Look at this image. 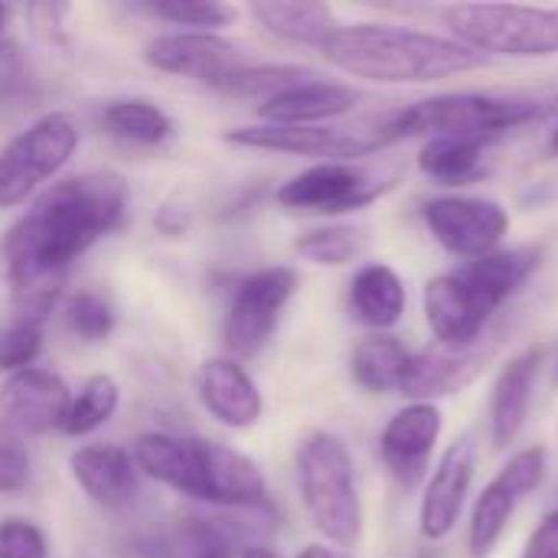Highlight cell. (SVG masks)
<instances>
[{
	"mask_svg": "<svg viewBox=\"0 0 558 558\" xmlns=\"http://www.w3.org/2000/svg\"><path fill=\"white\" fill-rule=\"evenodd\" d=\"M128 199L118 170H88L46 186L29 203L0 242L16 317L43 324L52 314L72 262L124 226Z\"/></svg>",
	"mask_w": 558,
	"mask_h": 558,
	"instance_id": "obj_1",
	"label": "cell"
},
{
	"mask_svg": "<svg viewBox=\"0 0 558 558\" xmlns=\"http://www.w3.org/2000/svg\"><path fill=\"white\" fill-rule=\"evenodd\" d=\"M320 52L340 72L383 85L445 82L487 62V56L451 36L392 23H340Z\"/></svg>",
	"mask_w": 558,
	"mask_h": 558,
	"instance_id": "obj_2",
	"label": "cell"
},
{
	"mask_svg": "<svg viewBox=\"0 0 558 558\" xmlns=\"http://www.w3.org/2000/svg\"><path fill=\"white\" fill-rule=\"evenodd\" d=\"M539 255L533 248H497L494 255L464 262L458 271L425 284V320L441 347H474L490 317L530 281Z\"/></svg>",
	"mask_w": 558,
	"mask_h": 558,
	"instance_id": "obj_3",
	"label": "cell"
},
{
	"mask_svg": "<svg viewBox=\"0 0 558 558\" xmlns=\"http://www.w3.org/2000/svg\"><path fill=\"white\" fill-rule=\"evenodd\" d=\"M543 114V105L533 98H497V95H435L399 108L373 124L383 147L405 141V137H441V134H464V137H487L497 141L533 118Z\"/></svg>",
	"mask_w": 558,
	"mask_h": 558,
	"instance_id": "obj_4",
	"label": "cell"
},
{
	"mask_svg": "<svg viewBox=\"0 0 558 558\" xmlns=\"http://www.w3.org/2000/svg\"><path fill=\"white\" fill-rule=\"evenodd\" d=\"M298 487L301 504L314 530L340 546L353 549L363 539V504L356 490V464L343 438L314 432L298 448Z\"/></svg>",
	"mask_w": 558,
	"mask_h": 558,
	"instance_id": "obj_5",
	"label": "cell"
},
{
	"mask_svg": "<svg viewBox=\"0 0 558 558\" xmlns=\"http://www.w3.org/2000/svg\"><path fill=\"white\" fill-rule=\"evenodd\" d=\"M451 39L481 56L546 59L558 56V7L451 3L441 10Z\"/></svg>",
	"mask_w": 558,
	"mask_h": 558,
	"instance_id": "obj_6",
	"label": "cell"
},
{
	"mask_svg": "<svg viewBox=\"0 0 558 558\" xmlns=\"http://www.w3.org/2000/svg\"><path fill=\"white\" fill-rule=\"evenodd\" d=\"M78 124L69 111H46L0 147V209L26 203L75 154Z\"/></svg>",
	"mask_w": 558,
	"mask_h": 558,
	"instance_id": "obj_7",
	"label": "cell"
},
{
	"mask_svg": "<svg viewBox=\"0 0 558 558\" xmlns=\"http://www.w3.org/2000/svg\"><path fill=\"white\" fill-rule=\"evenodd\" d=\"M396 173L363 167V163H314L278 186L275 199L284 209L294 213H320V216H340L369 206L392 186Z\"/></svg>",
	"mask_w": 558,
	"mask_h": 558,
	"instance_id": "obj_8",
	"label": "cell"
},
{
	"mask_svg": "<svg viewBox=\"0 0 558 558\" xmlns=\"http://www.w3.org/2000/svg\"><path fill=\"white\" fill-rule=\"evenodd\" d=\"M294 291H298V271L288 265H271L239 281L222 324V343L232 353V360L242 363L271 340Z\"/></svg>",
	"mask_w": 558,
	"mask_h": 558,
	"instance_id": "obj_9",
	"label": "cell"
},
{
	"mask_svg": "<svg viewBox=\"0 0 558 558\" xmlns=\"http://www.w3.org/2000/svg\"><path fill=\"white\" fill-rule=\"evenodd\" d=\"M546 471H549V458H546V448H539V445L517 451L500 468V474L481 490V497L474 504V513H471V526H468L471 558H487L497 549V543L504 539L517 507L533 490L543 487Z\"/></svg>",
	"mask_w": 558,
	"mask_h": 558,
	"instance_id": "obj_10",
	"label": "cell"
},
{
	"mask_svg": "<svg viewBox=\"0 0 558 558\" xmlns=\"http://www.w3.org/2000/svg\"><path fill=\"white\" fill-rule=\"evenodd\" d=\"M422 219L441 248L471 262L494 255L510 229L507 209L484 196H438L422 206Z\"/></svg>",
	"mask_w": 558,
	"mask_h": 558,
	"instance_id": "obj_11",
	"label": "cell"
},
{
	"mask_svg": "<svg viewBox=\"0 0 558 558\" xmlns=\"http://www.w3.org/2000/svg\"><path fill=\"white\" fill-rule=\"evenodd\" d=\"M235 147L291 154V157H317V163L343 160L353 163L383 147L376 131H340V128H288V124H242L222 134Z\"/></svg>",
	"mask_w": 558,
	"mask_h": 558,
	"instance_id": "obj_12",
	"label": "cell"
},
{
	"mask_svg": "<svg viewBox=\"0 0 558 558\" xmlns=\"http://www.w3.org/2000/svg\"><path fill=\"white\" fill-rule=\"evenodd\" d=\"M72 392L62 376L29 366L3 379L0 386V422L16 435H49L65 425Z\"/></svg>",
	"mask_w": 558,
	"mask_h": 558,
	"instance_id": "obj_13",
	"label": "cell"
},
{
	"mask_svg": "<svg viewBox=\"0 0 558 558\" xmlns=\"http://www.w3.org/2000/svg\"><path fill=\"white\" fill-rule=\"evenodd\" d=\"M199 454V504L216 510H262L271 507L265 474L242 451L196 438Z\"/></svg>",
	"mask_w": 558,
	"mask_h": 558,
	"instance_id": "obj_14",
	"label": "cell"
},
{
	"mask_svg": "<svg viewBox=\"0 0 558 558\" xmlns=\"http://www.w3.org/2000/svg\"><path fill=\"white\" fill-rule=\"evenodd\" d=\"M438 438H441V412L432 402H412L389 418L379 438V454L399 487L412 490L425 477Z\"/></svg>",
	"mask_w": 558,
	"mask_h": 558,
	"instance_id": "obj_15",
	"label": "cell"
},
{
	"mask_svg": "<svg viewBox=\"0 0 558 558\" xmlns=\"http://www.w3.org/2000/svg\"><path fill=\"white\" fill-rule=\"evenodd\" d=\"M471 484H474V445L471 438H461L441 454L435 474L425 484L418 530L428 543H441L454 533L464 500L471 494Z\"/></svg>",
	"mask_w": 558,
	"mask_h": 558,
	"instance_id": "obj_16",
	"label": "cell"
},
{
	"mask_svg": "<svg viewBox=\"0 0 558 558\" xmlns=\"http://www.w3.org/2000/svg\"><path fill=\"white\" fill-rule=\"evenodd\" d=\"M144 59L150 69L163 75H180V78H196L203 85H213L222 72L239 65V49L219 33H167L154 36L144 46Z\"/></svg>",
	"mask_w": 558,
	"mask_h": 558,
	"instance_id": "obj_17",
	"label": "cell"
},
{
	"mask_svg": "<svg viewBox=\"0 0 558 558\" xmlns=\"http://www.w3.org/2000/svg\"><path fill=\"white\" fill-rule=\"evenodd\" d=\"M196 396H199V405L219 425L235 428V432L258 425V418L265 412V399H262L255 379L232 356H216V360H206L199 366Z\"/></svg>",
	"mask_w": 558,
	"mask_h": 558,
	"instance_id": "obj_18",
	"label": "cell"
},
{
	"mask_svg": "<svg viewBox=\"0 0 558 558\" xmlns=\"http://www.w3.org/2000/svg\"><path fill=\"white\" fill-rule=\"evenodd\" d=\"M69 471L85 497L105 510H124L137 494V464L124 445L95 441L82 445L69 458Z\"/></svg>",
	"mask_w": 558,
	"mask_h": 558,
	"instance_id": "obj_19",
	"label": "cell"
},
{
	"mask_svg": "<svg viewBox=\"0 0 558 558\" xmlns=\"http://www.w3.org/2000/svg\"><path fill=\"white\" fill-rule=\"evenodd\" d=\"M360 95L350 85L324 82L320 75L304 78L268 101L258 105L262 124H288V128H324V121L343 118L356 108Z\"/></svg>",
	"mask_w": 558,
	"mask_h": 558,
	"instance_id": "obj_20",
	"label": "cell"
},
{
	"mask_svg": "<svg viewBox=\"0 0 558 558\" xmlns=\"http://www.w3.org/2000/svg\"><path fill=\"white\" fill-rule=\"evenodd\" d=\"M487 353L474 347L454 350V347H425L418 353H409L405 363V376L399 392L415 399V402H432L441 396H454L458 389H464L484 366Z\"/></svg>",
	"mask_w": 558,
	"mask_h": 558,
	"instance_id": "obj_21",
	"label": "cell"
},
{
	"mask_svg": "<svg viewBox=\"0 0 558 558\" xmlns=\"http://www.w3.org/2000/svg\"><path fill=\"white\" fill-rule=\"evenodd\" d=\"M539 363H543V350L530 347L500 369L494 392H490V441H494V448L513 445L517 435L523 432Z\"/></svg>",
	"mask_w": 558,
	"mask_h": 558,
	"instance_id": "obj_22",
	"label": "cell"
},
{
	"mask_svg": "<svg viewBox=\"0 0 558 558\" xmlns=\"http://www.w3.org/2000/svg\"><path fill=\"white\" fill-rule=\"evenodd\" d=\"M137 474L177 490L180 497L199 500V454L196 438H177L167 432H147L131 445Z\"/></svg>",
	"mask_w": 558,
	"mask_h": 558,
	"instance_id": "obj_23",
	"label": "cell"
},
{
	"mask_svg": "<svg viewBox=\"0 0 558 558\" xmlns=\"http://www.w3.org/2000/svg\"><path fill=\"white\" fill-rule=\"evenodd\" d=\"M405 284L389 265H363L350 281V314L366 330H392L405 314Z\"/></svg>",
	"mask_w": 558,
	"mask_h": 558,
	"instance_id": "obj_24",
	"label": "cell"
},
{
	"mask_svg": "<svg viewBox=\"0 0 558 558\" xmlns=\"http://www.w3.org/2000/svg\"><path fill=\"white\" fill-rule=\"evenodd\" d=\"M248 13L278 39L298 46H324L330 33L340 26L327 3L314 0H255Z\"/></svg>",
	"mask_w": 558,
	"mask_h": 558,
	"instance_id": "obj_25",
	"label": "cell"
},
{
	"mask_svg": "<svg viewBox=\"0 0 558 558\" xmlns=\"http://www.w3.org/2000/svg\"><path fill=\"white\" fill-rule=\"evenodd\" d=\"M494 141L487 137H464V134H441L428 137L418 150V167L441 186H464L484 177V157Z\"/></svg>",
	"mask_w": 558,
	"mask_h": 558,
	"instance_id": "obj_26",
	"label": "cell"
},
{
	"mask_svg": "<svg viewBox=\"0 0 558 558\" xmlns=\"http://www.w3.org/2000/svg\"><path fill=\"white\" fill-rule=\"evenodd\" d=\"M101 128L134 147H160L173 137V118L150 98H111L98 111Z\"/></svg>",
	"mask_w": 558,
	"mask_h": 558,
	"instance_id": "obj_27",
	"label": "cell"
},
{
	"mask_svg": "<svg viewBox=\"0 0 558 558\" xmlns=\"http://www.w3.org/2000/svg\"><path fill=\"white\" fill-rule=\"evenodd\" d=\"M405 363H409V350L402 347V340H396L389 333H373L356 343L350 373H353V383L366 392H376V396L399 392Z\"/></svg>",
	"mask_w": 558,
	"mask_h": 558,
	"instance_id": "obj_28",
	"label": "cell"
},
{
	"mask_svg": "<svg viewBox=\"0 0 558 558\" xmlns=\"http://www.w3.org/2000/svg\"><path fill=\"white\" fill-rule=\"evenodd\" d=\"M304 78H314L311 69H301V65H255V62H239L232 65L229 72H222L209 88L213 92H222L229 98H258V101H268L271 95L304 82Z\"/></svg>",
	"mask_w": 558,
	"mask_h": 558,
	"instance_id": "obj_29",
	"label": "cell"
},
{
	"mask_svg": "<svg viewBox=\"0 0 558 558\" xmlns=\"http://www.w3.org/2000/svg\"><path fill=\"white\" fill-rule=\"evenodd\" d=\"M118 405H121V386L114 383V376L95 373L72 396V405H69L62 432L69 438H85V435L98 432L101 425H108L114 418Z\"/></svg>",
	"mask_w": 558,
	"mask_h": 558,
	"instance_id": "obj_30",
	"label": "cell"
},
{
	"mask_svg": "<svg viewBox=\"0 0 558 558\" xmlns=\"http://www.w3.org/2000/svg\"><path fill=\"white\" fill-rule=\"evenodd\" d=\"M144 10L170 26H186V33H219L239 20V10L222 0H150Z\"/></svg>",
	"mask_w": 558,
	"mask_h": 558,
	"instance_id": "obj_31",
	"label": "cell"
},
{
	"mask_svg": "<svg viewBox=\"0 0 558 558\" xmlns=\"http://www.w3.org/2000/svg\"><path fill=\"white\" fill-rule=\"evenodd\" d=\"M298 255L314 262V265H324V268H340L347 262H353L363 248V232L353 229V226H320V229H311L298 239Z\"/></svg>",
	"mask_w": 558,
	"mask_h": 558,
	"instance_id": "obj_32",
	"label": "cell"
},
{
	"mask_svg": "<svg viewBox=\"0 0 558 558\" xmlns=\"http://www.w3.org/2000/svg\"><path fill=\"white\" fill-rule=\"evenodd\" d=\"M65 327L78 340H85V343H101L114 330V311H111V304L101 294H95V291H75L65 301Z\"/></svg>",
	"mask_w": 558,
	"mask_h": 558,
	"instance_id": "obj_33",
	"label": "cell"
},
{
	"mask_svg": "<svg viewBox=\"0 0 558 558\" xmlns=\"http://www.w3.org/2000/svg\"><path fill=\"white\" fill-rule=\"evenodd\" d=\"M36 98L26 52L16 39H0V111H20Z\"/></svg>",
	"mask_w": 558,
	"mask_h": 558,
	"instance_id": "obj_34",
	"label": "cell"
},
{
	"mask_svg": "<svg viewBox=\"0 0 558 558\" xmlns=\"http://www.w3.org/2000/svg\"><path fill=\"white\" fill-rule=\"evenodd\" d=\"M43 350V324L13 317L0 327V373L13 376L20 369H29Z\"/></svg>",
	"mask_w": 558,
	"mask_h": 558,
	"instance_id": "obj_35",
	"label": "cell"
},
{
	"mask_svg": "<svg viewBox=\"0 0 558 558\" xmlns=\"http://www.w3.org/2000/svg\"><path fill=\"white\" fill-rule=\"evenodd\" d=\"M29 484V451L23 435L0 422V497H16Z\"/></svg>",
	"mask_w": 558,
	"mask_h": 558,
	"instance_id": "obj_36",
	"label": "cell"
},
{
	"mask_svg": "<svg viewBox=\"0 0 558 558\" xmlns=\"http://www.w3.org/2000/svg\"><path fill=\"white\" fill-rule=\"evenodd\" d=\"M0 558H49L46 533L20 517L0 520Z\"/></svg>",
	"mask_w": 558,
	"mask_h": 558,
	"instance_id": "obj_37",
	"label": "cell"
},
{
	"mask_svg": "<svg viewBox=\"0 0 558 558\" xmlns=\"http://www.w3.org/2000/svg\"><path fill=\"white\" fill-rule=\"evenodd\" d=\"M523 558H558V507L533 530Z\"/></svg>",
	"mask_w": 558,
	"mask_h": 558,
	"instance_id": "obj_38",
	"label": "cell"
},
{
	"mask_svg": "<svg viewBox=\"0 0 558 558\" xmlns=\"http://www.w3.org/2000/svg\"><path fill=\"white\" fill-rule=\"evenodd\" d=\"M190 222H193V216H190L186 206H163V209L157 213V229H160L163 235H170V239L183 235V232L190 229Z\"/></svg>",
	"mask_w": 558,
	"mask_h": 558,
	"instance_id": "obj_39",
	"label": "cell"
},
{
	"mask_svg": "<svg viewBox=\"0 0 558 558\" xmlns=\"http://www.w3.org/2000/svg\"><path fill=\"white\" fill-rule=\"evenodd\" d=\"M239 558H281L271 546H265V543H248V546H242V553Z\"/></svg>",
	"mask_w": 558,
	"mask_h": 558,
	"instance_id": "obj_40",
	"label": "cell"
},
{
	"mask_svg": "<svg viewBox=\"0 0 558 558\" xmlns=\"http://www.w3.org/2000/svg\"><path fill=\"white\" fill-rule=\"evenodd\" d=\"M294 558H347L340 549H327V546H307L301 549Z\"/></svg>",
	"mask_w": 558,
	"mask_h": 558,
	"instance_id": "obj_41",
	"label": "cell"
},
{
	"mask_svg": "<svg viewBox=\"0 0 558 558\" xmlns=\"http://www.w3.org/2000/svg\"><path fill=\"white\" fill-rule=\"evenodd\" d=\"M7 20H10V7H7V3H0V39H3V26H7Z\"/></svg>",
	"mask_w": 558,
	"mask_h": 558,
	"instance_id": "obj_42",
	"label": "cell"
},
{
	"mask_svg": "<svg viewBox=\"0 0 558 558\" xmlns=\"http://www.w3.org/2000/svg\"><path fill=\"white\" fill-rule=\"evenodd\" d=\"M553 150L558 154V128H556V134H553Z\"/></svg>",
	"mask_w": 558,
	"mask_h": 558,
	"instance_id": "obj_43",
	"label": "cell"
}]
</instances>
